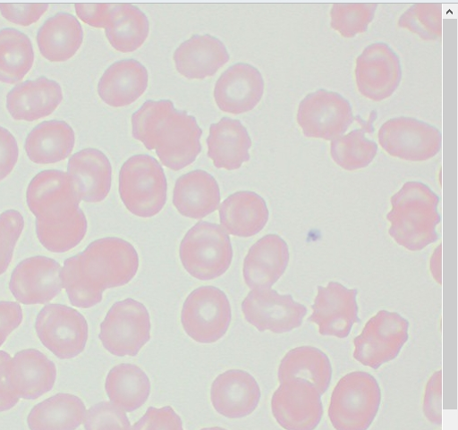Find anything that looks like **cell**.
<instances>
[{"instance_id": "obj_13", "label": "cell", "mask_w": 458, "mask_h": 430, "mask_svg": "<svg viewBox=\"0 0 458 430\" xmlns=\"http://www.w3.org/2000/svg\"><path fill=\"white\" fill-rule=\"evenodd\" d=\"M377 139L388 155L410 162L429 160L439 153L442 146V136L436 127L407 117L385 122Z\"/></svg>"}, {"instance_id": "obj_16", "label": "cell", "mask_w": 458, "mask_h": 430, "mask_svg": "<svg viewBox=\"0 0 458 430\" xmlns=\"http://www.w3.org/2000/svg\"><path fill=\"white\" fill-rule=\"evenodd\" d=\"M355 79L358 91L364 97L374 102L384 101L400 85V59L386 44L370 45L356 60Z\"/></svg>"}, {"instance_id": "obj_27", "label": "cell", "mask_w": 458, "mask_h": 430, "mask_svg": "<svg viewBox=\"0 0 458 430\" xmlns=\"http://www.w3.org/2000/svg\"><path fill=\"white\" fill-rule=\"evenodd\" d=\"M174 205L178 212L191 219H203L216 212L221 202L220 188L208 173L197 170L176 181Z\"/></svg>"}, {"instance_id": "obj_44", "label": "cell", "mask_w": 458, "mask_h": 430, "mask_svg": "<svg viewBox=\"0 0 458 430\" xmlns=\"http://www.w3.org/2000/svg\"><path fill=\"white\" fill-rule=\"evenodd\" d=\"M132 430H184L178 413L171 407H149Z\"/></svg>"}, {"instance_id": "obj_8", "label": "cell", "mask_w": 458, "mask_h": 430, "mask_svg": "<svg viewBox=\"0 0 458 430\" xmlns=\"http://www.w3.org/2000/svg\"><path fill=\"white\" fill-rule=\"evenodd\" d=\"M232 321L228 297L219 288L201 286L186 299L182 324L186 333L199 343H214L227 333Z\"/></svg>"}, {"instance_id": "obj_34", "label": "cell", "mask_w": 458, "mask_h": 430, "mask_svg": "<svg viewBox=\"0 0 458 430\" xmlns=\"http://www.w3.org/2000/svg\"><path fill=\"white\" fill-rule=\"evenodd\" d=\"M106 391L113 404L125 412H133L148 401L151 383L140 367L123 363L110 370Z\"/></svg>"}, {"instance_id": "obj_15", "label": "cell", "mask_w": 458, "mask_h": 430, "mask_svg": "<svg viewBox=\"0 0 458 430\" xmlns=\"http://www.w3.org/2000/svg\"><path fill=\"white\" fill-rule=\"evenodd\" d=\"M248 323L259 332L284 333L302 325L307 308L292 295H281L271 289L252 290L242 304Z\"/></svg>"}, {"instance_id": "obj_43", "label": "cell", "mask_w": 458, "mask_h": 430, "mask_svg": "<svg viewBox=\"0 0 458 430\" xmlns=\"http://www.w3.org/2000/svg\"><path fill=\"white\" fill-rule=\"evenodd\" d=\"M86 430H132L124 410L109 401L92 406L85 417Z\"/></svg>"}, {"instance_id": "obj_29", "label": "cell", "mask_w": 458, "mask_h": 430, "mask_svg": "<svg viewBox=\"0 0 458 430\" xmlns=\"http://www.w3.org/2000/svg\"><path fill=\"white\" fill-rule=\"evenodd\" d=\"M208 157L218 169L235 171L250 159L251 139L238 120L223 118L210 127L207 140Z\"/></svg>"}, {"instance_id": "obj_40", "label": "cell", "mask_w": 458, "mask_h": 430, "mask_svg": "<svg viewBox=\"0 0 458 430\" xmlns=\"http://www.w3.org/2000/svg\"><path fill=\"white\" fill-rule=\"evenodd\" d=\"M398 27L423 41H436L442 37V6L437 4H414L400 17Z\"/></svg>"}, {"instance_id": "obj_31", "label": "cell", "mask_w": 458, "mask_h": 430, "mask_svg": "<svg viewBox=\"0 0 458 430\" xmlns=\"http://www.w3.org/2000/svg\"><path fill=\"white\" fill-rule=\"evenodd\" d=\"M84 40L83 29L72 15L59 13L48 20L38 35L41 55L52 63H65L80 51Z\"/></svg>"}, {"instance_id": "obj_22", "label": "cell", "mask_w": 458, "mask_h": 430, "mask_svg": "<svg viewBox=\"0 0 458 430\" xmlns=\"http://www.w3.org/2000/svg\"><path fill=\"white\" fill-rule=\"evenodd\" d=\"M290 259L287 243L279 235L268 234L249 250L243 277L252 290L270 289L284 274Z\"/></svg>"}, {"instance_id": "obj_21", "label": "cell", "mask_w": 458, "mask_h": 430, "mask_svg": "<svg viewBox=\"0 0 458 430\" xmlns=\"http://www.w3.org/2000/svg\"><path fill=\"white\" fill-rule=\"evenodd\" d=\"M57 368L47 355L36 349L19 351L8 368L11 388L22 399L37 400L53 390Z\"/></svg>"}, {"instance_id": "obj_17", "label": "cell", "mask_w": 458, "mask_h": 430, "mask_svg": "<svg viewBox=\"0 0 458 430\" xmlns=\"http://www.w3.org/2000/svg\"><path fill=\"white\" fill-rule=\"evenodd\" d=\"M62 269L60 263L47 257L27 258L13 273L11 291L24 305L47 304L64 289Z\"/></svg>"}, {"instance_id": "obj_33", "label": "cell", "mask_w": 458, "mask_h": 430, "mask_svg": "<svg viewBox=\"0 0 458 430\" xmlns=\"http://www.w3.org/2000/svg\"><path fill=\"white\" fill-rule=\"evenodd\" d=\"M86 415V405L80 397L61 392L37 404L28 424L30 430H76Z\"/></svg>"}, {"instance_id": "obj_11", "label": "cell", "mask_w": 458, "mask_h": 430, "mask_svg": "<svg viewBox=\"0 0 458 430\" xmlns=\"http://www.w3.org/2000/svg\"><path fill=\"white\" fill-rule=\"evenodd\" d=\"M36 330L42 343L61 359L79 356L89 340L85 316L62 304L47 305L38 316Z\"/></svg>"}, {"instance_id": "obj_2", "label": "cell", "mask_w": 458, "mask_h": 430, "mask_svg": "<svg viewBox=\"0 0 458 430\" xmlns=\"http://www.w3.org/2000/svg\"><path fill=\"white\" fill-rule=\"evenodd\" d=\"M439 198L425 184L406 182L391 198L390 236L410 251H419L437 240L436 232L441 218L437 213Z\"/></svg>"}, {"instance_id": "obj_18", "label": "cell", "mask_w": 458, "mask_h": 430, "mask_svg": "<svg viewBox=\"0 0 458 430\" xmlns=\"http://www.w3.org/2000/svg\"><path fill=\"white\" fill-rule=\"evenodd\" d=\"M357 294L356 289H347L339 282L318 286L309 320L318 325L323 336L348 337L353 325L360 322Z\"/></svg>"}, {"instance_id": "obj_41", "label": "cell", "mask_w": 458, "mask_h": 430, "mask_svg": "<svg viewBox=\"0 0 458 430\" xmlns=\"http://www.w3.org/2000/svg\"><path fill=\"white\" fill-rule=\"evenodd\" d=\"M62 282L74 307L90 308L103 300V295L94 291L82 276L77 256L65 260Z\"/></svg>"}, {"instance_id": "obj_20", "label": "cell", "mask_w": 458, "mask_h": 430, "mask_svg": "<svg viewBox=\"0 0 458 430\" xmlns=\"http://www.w3.org/2000/svg\"><path fill=\"white\" fill-rule=\"evenodd\" d=\"M260 398L261 391L257 380L244 370H227L212 384V404L219 414L229 418L250 415L257 409Z\"/></svg>"}, {"instance_id": "obj_5", "label": "cell", "mask_w": 458, "mask_h": 430, "mask_svg": "<svg viewBox=\"0 0 458 430\" xmlns=\"http://www.w3.org/2000/svg\"><path fill=\"white\" fill-rule=\"evenodd\" d=\"M167 179L158 161L148 155L131 157L120 172L119 191L126 208L134 215L152 218L167 201Z\"/></svg>"}, {"instance_id": "obj_50", "label": "cell", "mask_w": 458, "mask_h": 430, "mask_svg": "<svg viewBox=\"0 0 458 430\" xmlns=\"http://www.w3.org/2000/svg\"><path fill=\"white\" fill-rule=\"evenodd\" d=\"M12 358L8 352L0 350V412L13 409L21 400L8 382V368Z\"/></svg>"}, {"instance_id": "obj_48", "label": "cell", "mask_w": 458, "mask_h": 430, "mask_svg": "<svg viewBox=\"0 0 458 430\" xmlns=\"http://www.w3.org/2000/svg\"><path fill=\"white\" fill-rule=\"evenodd\" d=\"M23 318V309L18 302L0 301V347L22 324Z\"/></svg>"}, {"instance_id": "obj_24", "label": "cell", "mask_w": 458, "mask_h": 430, "mask_svg": "<svg viewBox=\"0 0 458 430\" xmlns=\"http://www.w3.org/2000/svg\"><path fill=\"white\" fill-rule=\"evenodd\" d=\"M63 100L60 84L42 77L14 88L7 97V108L14 120L33 122L53 114Z\"/></svg>"}, {"instance_id": "obj_10", "label": "cell", "mask_w": 458, "mask_h": 430, "mask_svg": "<svg viewBox=\"0 0 458 430\" xmlns=\"http://www.w3.org/2000/svg\"><path fill=\"white\" fill-rule=\"evenodd\" d=\"M409 322L395 312L381 310L365 325L354 341L353 358L377 369L394 359L409 339Z\"/></svg>"}, {"instance_id": "obj_36", "label": "cell", "mask_w": 458, "mask_h": 430, "mask_svg": "<svg viewBox=\"0 0 458 430\" xmlns=\"http://www.w3.org/2000/svg\"><path fill=\"white\" fill-rule=\"evenodd\" d=\"M35 63L31 40L22 32L0 30V82L15 85L29 74Z\"/></svg>"}, {"instance_id": "obj_7", "label": "cell", "mask_w": 458, "mask_h": 430, "mask_svg": "<svg viewBox=\"0 0 458 430\" xmlns=\"http://www.w3.org/2000/svg\"><path fill=\"white\" fill-rule=\"evenodd\" d=\"M99 338L114 356H137L151 339L148 308L131 298L116 302L101 324Z\"/></svg>"}, {"instance_id": "obj_12", "label": "cell", "mask_w": 458, "mask_h": 430, "mask_svg": "<svg viewBox=\"0 0 458 430\" xmlns=\"http://www.w3.org/2000/svg\"><path fill=\"white\" fill-rule=\"evenodd\" d=\"M355 120L349 101L324 89L308 95L297 114V122L306 138L327 141L342 137Z\"/></svg>"}, {"instance_id": "obj_3", "label": "cell", "mask_w": 458, "mask_h": 430, "mask_svg": "<svg viewBox=\"0 0 458 430\" xmlns=\"http://www.w3.org/2000/svg\"><path fill=\"white\" fill-rule=\"evenodd\" d=\"M77 257L82 276L102 295L107 289L128 284L140 268L134 246L116 237L95 240Z\"/></svg>"}, {"instance_id": "obj_49", "label": "cell", "mask_w": 458, "mask_h": 430, "mask_svg": "<svg viewBox=\"0 0 458 430\" xmlns=\"http://www.w3.org/2000/svg\"><path fill=\"white\" fill-rule=\"evenodd\" d=\"M75 7L78 17L84 23L96 29H106L114 4H76Z\"/></svg>"}, {"instance_id": "obj_1", "label": "cell", "mask_w": 458, "mask_h": 430, "mask_svg": "<svg viewBox=\"0 0 458 430\" xmlns=\"http://www.w3.org/2000/svg\"><path fill=\"white\" fill-rule=\"evenodd\" d=\"M203 131L195 117L177 111L169 100L148 101L132 116V136L162 164L175 172L193 164L202 148Z\"/></svg>"}, {"instance_id": "obj_42", "label": "cell", "mask_w": 458, "mask_h": 430, "mask_svg": "<svg viewBox=\"0 0 458 430\" xmlns=\"http://www.w3.org/2000/svg\"><path fill=\"white\" fill-rule=\"evenodd\" d=\"M24 228L25 220L20 212L8 210L0 215V275L10 267Z\"/></svg>"}, {"instance_id": "obj_14", "label": "cell", "mask_w": 458, "mask_h": 430, "mask_svg": "<svg viewBox=\"0 0 458 430\" xmlns=\"http://www.w3.org/2000/svg\"><path fill=\"white\" fill-rule=\"evenodd\" d=\"M271 409L274 417L285 430H315L324 413L318 390L298 378L280 383L272 396Z\"/></svg>"}, {"instance_id": "obj_32", "label": "cell", "mask_w": 458, "mask_h": 430, "mask_svg": "<svg viewBox=\"0 0 458 430\" xmlns=\"http://www.w3.org/2000/svg\"><path fill=\"white\" fill-rule=\"evenodd\" d=\"M333 369L327 355L312 346L297 347L288 351L278 367V381L298 378L315 386L322 396L329 388Z\"/></svg>"}, {"instance_id": "obj_28", "label": "cell", "mask_w": 458, "mask_h": 430, "mask_svg": "<svg viewBox=\"0 0 458 430\" xmlns=\"http://www.w3.org/2000/svg\"><path fill=\"white\" fill-rule=\"evenodd\" d=\"M219 215L222 228L241 238L257 235L269 219L266 201L252 191H240L228 197L220 206Z\"/></svg>"}, {"instance_id": "obj_6", "label": "cell", "mask_w": 458, "mask_h": 430, "mask_svg": "<svg viewBox=\"0 0 458 430\" xmlns=\"http://www.w3.org/2000/svg\"><path fill=\"white\" fill-rule=\"evenodd\" d=\"M180 257L183 267L194 278L216 279L227 272L233 261L230 236L218 224L200 222L183 238Z\"/></svg>"}, {"instance_id": "obj_25", "label": "cell", "mask_w": 458, "mask_h": 430, "mask_svg": "<svg viewBox=\"0 0 458 430\" xmlns=\"http://www.w3.org/2000/svg\"><path fill=\"white\" fill-rule=\"evenodd\" d=\"M177 72L188 80L215 76L230 61L225 46L209 35L194 36L184 42L174 55Z\"/></svg>"}, {"instance_id": "obj_47", "label": "cell", "mask_w": 458, "mask_h": 430, "mask_svg": "<svg viewBox=\"0 0 458 430\" xmlns=\"http://www.w3.org/2000/svg\"><path fill=\"white\" fill-rule=\"evenodd\" d=\"M19 156L20 149L15 137L8 130L0 127V181L13 173Z\"/></svg>"}, {"instance_id": "obj_45", "label": "cell", "mask_w": 458, "mask_h": 430, "mask_svg": "<svg viewBox=\"0 0 458 430\" xmlns=\"http://www.w3.org/2000/svg\"><path fill=\"white\" fill-rule=\"evenodd\" d=\"M49 9V4H0V13L10 22L22 26L30 27L38 21L46 14Z\"/></svg>"}, {"instance_id": "obj_35", "label": "cell", "mask_w": 458, "mask_h": 430, "mask_svg": "<svg viewBox=\"0 0 458 430\" xmlns=\"http://www.w3.org/2000/svg\"><path fill=\"white\" fill-rule=\"evenodd\" d=\"M148 17L131 4H114L106 34L111 46L123 54L139 50L149 36Z\"/></svg>"}, {"instance_id": "obj_38", "label": "cell", "mask_w": 458, "mask_h": 430, "mask_svg": "<svg viewBox=\"0 0 458 430\" xmlns=\"http://www.w3.org/2000/svg\"><path fill=\"white\" fill-rule=\"evenodd\" d=\"M88 219L81 209L72 219L55 224L37 222V233L41 244L54 253H65L76 248L88 232Z\"/></svg>"}, {"instance_id": "obj_39", "label": "cell", "mask_w": 458, "mask_h": 430, "mask_svg": "<svg viewBox=\"0 0 458 430\" xmlns=\"http://www.w3.org/2000/svg\"><path fill=\"white\" fill-rule=\"evenodd\" d=\"M376 4H335L331 9V28L344 38L367 32L373 21Z\"/></svg>"}, {"instance_id": "obj_30", "label": "cell", "mask_w": 458, "mask_h": 430, "mask_svg": "<svg viewBox=\"0 0 458 430\" xmlns=\"http://www.w3.org/2000/svg\"><path fill=\"white\" fill-rule=\"evenodd\" d=\"M73 129L65 122H45L29 135L25 149L29 158L38 164H53L66 160L75 147Z\"/></svg>"}, {"instance_id": "obj_37", "label": "cell", "mask_w": 458, "mask_h": 430, "mask_svg": "<svg viewBox=\"0 0 458 430\" xmlns=\"http://www.w3.org/2000/svg\"><path fill=\"white\" fill-rule=\"evenodd\" d=\"M371 115L367 122H360L361 128L331 141L330 154L334 162L349 172L368 167L377 153V145L366 139V133L374 131Z\"/></svg>"}, {"instance_id": "obj_9", "label": "cell", "mask_w": 458, "mask_h": 430, "mask_svg": "<svg viewBox=\"0 0 458 430\" xmlns=\"http://www.w3.org/2000/svg\"><path fill=\"white\" fill-rule=\"evenodd\" d=\"M27 201L37 222L55 224L74 217L81 210V199L68 173L50 170L32 180Z\"/></svg>"}, {"instance_id": "obj_46", "label": "cell", "mask_w": 458, "mask_h": 430, "mask_svg": "<svg viewBox=\"0 0 458 430\" xmlns=\"http://www.w3.org/2000/svg\"><path fill=\"white\" fill-rule=\"evenodd\" d=\"M423 412L435 425L442 423V371L435 372L428 379L423 398Z\"/></svg>"}, {"instance_id": "obj_19", "label": "cell", "mask_w": 458, "mask_h": 430, "mask_svg": "<svg viewBox=\"0 0 458 430\" xmlns=\"http://www.w3.org/2000/svg\"><path fill=\"white\" fill-rule=\"evenodd\" d=\"M265 83L255 67L238 63L229 68L217 80L214 97L219 109L240 115L252 111L261 101Z\"/></svg>"}, {"instance_id": "obj_23", "label": "cell", "mask_w": 458, "mask_h": 430, "mask_svg": "<svg viewBox=\"0 0 458 430\" xmlns=\"http://www.w3.org/2000/svg\"><path fill=\"white\" fill-rule=\"evenodd\" d=\"M68 174L81 201L100 203L111 191L113 167L100 150L88 148L72 156L68 164Z\"/></svg>"}, {"instance_id": "obj_51", "label": "cell", "mask_w": 458, "mask_h": 430, "mask_svg": "<svg viewBox=\"0 0 458 430\" xmlns=\"http://www.w3.org/2000/svg\"><path fill=\"white\" fill-rule=\"evenodd\" d=\"M201 430H226V429L224 427H221V426H213V427H205V428H202Z\"/></svg>"}, {"instance_id": "obj_4", "label": "cell", "mask_w": 458, "mask_h": 430, "mask_svg": "<svg viewBox=\"0 0 458 430\" xmlns=\"http://www.w3.org/2000/svg\"><path fill=\"white\" fill-rule=\"evenodd\" d=\"M380 402L381 390L377 379L364 371L351 372L335 386L328 417L335 430H367Z\"/></svg>"}, {"instance_id": "obj_26", "label": "cell", "mask_w": 458, "mask_h": 430, "mask_svg": "<svg viewBox=\"0 0 458 430\" xmlns=\"http://www.w3.org/2000/svg\"><path fill=\"white\" fill-rule=\"evenodd\" d=\"M148 87V72L135 60L113 64L98 84L101 99L114 108H123L138 101Z\"/></svg>"}]
</instances>
